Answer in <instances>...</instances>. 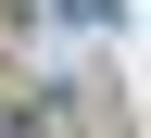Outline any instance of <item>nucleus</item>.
<instances>
[{"label": "nucleus", "mask_w": 151, "mask_h": 138, "mask_svg": "<svg viewBox=\"0 0 151 138\" xmlns=\"http://www.w3.org/2000/svg\"><path fill=\"white\" fill-rule=\"evenodd\" d=\"M63 25H126V0H63Z\"/></svg>", "instance_id": "f257e3e1"}]
</instances>
